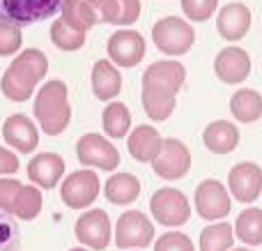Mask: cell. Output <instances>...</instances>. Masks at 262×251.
Wrapping results in <instances>:
<instances>
[{
    "mask_svg": "<svg viewBox=\"0 0 262 251\" xmlns=\"http://www.w3.org/2000/svg\"><path fill=\"white\" fill-rule=\"evenodd\" d=\"M186 81V69L177 60L152 62L143 74V109L154 122L170 118L177 104V92Z\"/></svg>",
    "mask_w": 262,
    "mask_h": 251,
    "instance_id": "obj_1",
    "label": "cell"
},
{
    "mask_svg": "<svg viewBox=\"0 0 262 251\" xmlns=\"http://www.w3.org/2000/svg\"><path fill=\"white\" fill-rule=\"evenodd\" d=\"M49 72V60L39 49H26L16 55L7 72L3 74L0 90L12 101H26L32 97L35 86Z\"/></svg>",
    "mask_w": 262,
    "mask_h": 251,
    "instance_id": "obj_2",
    "label": "cell"
},
{
    "mask_svg": "<svg viewBox=\"0 0 262 251\" xmlns=\"http://www.w3.org/2000/svg\"><path fill=\"white\" fill-rule=\"evenodd\" d=\"M35 118L49 136H58L67 129L69 120H72V106H69L64 81L53 78L39 88L35 97Z\"/></svg>",
    "mask_w": 262,
    "mask_h": 251,
    "instance_id": "obj_3",
    "label": "cell"
},
{
    "mask_svg": "<svg viewBox=\"0 0 262 251\" xmlns=\"http://www.w3.org/2000/svg\"><path fill=\"white\" fill-rule=\"evenodd\" d=\"M152 39L157 49L166 55H184L195 41V30L189 21L180 16H166L154 23Z\"/></svg>",
    "mask_w": 262,
    "mask_h": 251,
    "instance_id": "obj_4",
    "label": "cell"
},
{
    "mask_svg": "<svg viewBox=\"0 0 262 251\" xmlns=\"http://www.w3.org/2000/svg\"><path fill=\"white\" fill-rule=\"evenodd\" d=\"M62 0H0V21L30 26L60 12Z\"/></svg>",
    "mask_w": 262,
    "mask_h": 251,
    "instance_id": "obj_5",
    "label": "cell"
},
{
    "mask_svg": "<svg viewBox=\"0 0 262 251\" xmlns=\"http://www.w3.org/2000/svg\"><path fill=\"white\" fill-rule=\"evenodd\" d=\"M149 210H152L154 219L166 228L184 226L191 217V205L186 201V196L172 187H163L159 192H154L152 201H149Z\"/></svg>",
    "mask_w": 262,
    "mask_h": 251,
    "instance_id": "obj_6",
    "label": "cell"
},
{
    "mask_svg": "<svg viewBox=\"0 0 262 251\" xmlns=\"http://www.w3.org/2000/svg\"><path fill=\"white\" fill-rule=\"evenodd\" d=\"M152 169L163 180H180L191 169V152L177 138H163L161 150L152 159Z\"/></svg>",
    "mask_w": 262,
    "mask_h": 251,
    "instance_id": "obj_7",
    "label": "cell"
},
{
    "mask_svg": "<svg viewBox=\"0 0 262 251\" xmlns=\"http://www.w3.org/2000/svg\"><path fill=\"white\" fill-rule=\"evenodd\" d=\"M154 240V226L143 212L127 210L115 226V244L120 249H143Z\"/></svg>",
    "mask_w": 262,
    "mask_h": 251,
    "instance_id": "obj_8",
    "label": "cell"
},
{
    "mask_svg": "<svg viewBox=\"0 0 262 251\" xmlns=\"http://www.w3.org/2000/svg\"><path fill=\"white\" fill-rule=\"evenodd\" d=\"M78 161L90 169H101V171H113L120 164V152L108 138L99 136V134H85L81 136L76 145Z\"/></svg>",
    "mask_w": 262,
    "mask_h": 251,
    "instance_id": "obj_9",
    "label": "cell"
},
{
    "mask_svg": "<svg viewBox=\"0 0 262 251\" xmlns=\"http://www.w3.org/2000/svg\"><path fill=\"white\" fill-rule=\"evenodd\" d=\"M62 203L72 210H85L99 196V178L92 171H76L62 182Z\"/></svg>",
    "mask_w": 262,
    "mask_h": 251,
    "instance_id": "obj_10",
    "label": "cell"
},
{
    "mask_svg": "<svg viewBox=\"0 0 262 251\" xmlns=\"http://www.w3.org/2000/svg\"><path fill=\"white\" fill-rule=\"evenodd\" d=\"M195 212L207 221L230 215V192L219 180H205L195 189Z\"/></svg>",
    "mask_w": 262,
    "mask_h": 251,
    "instance_id": "obj_11",
    "label": "cell"
},
{
    "mask_svg": "<svg viewBox=\"0 0 262 251\" xmlns=\"http://www.w3.org/2000/svg\"><path fill=\"white\" fill-rule=\"evenodd\" d=\"M111 62H115L118 67H136L138 62H143L145 58V39L140 32L136 30H118L115 35H111L108 44H106Z\"/></svg>",
    "mask_w": 262,
    "mask_h": 251,
    "instance_id": "obj_12",
    "label": "cell"
},
{
    "mask_svg": "<svg viewBox=\"0 0 262 251\" xmlns=\"http://www.w3.org/2000/svg\"><path fill=\"white\" fill-rule=\"evenodd\" d=\"M76 238L81 244L104 251L111 242V219L106 210H90L76 221Z\"/></svg>",
    "mask_w": 262,
    "mask_h": 251,
    "instance_id": "obj_13",
    "label": "cell"
},
{
    "mask_svg": "<svg viewBox=\"0 0 262 251\" xmlns=\"http://www.w3.org/2000/svg\"><path fill=\"white\" fill-rule=\"evenodd\" d=\"M228 189L242 203H253L262 194V169L253 161H242L232 166L228 175Z\"/></svg>",
    "mask_w": 262,
    "mask_h": 251,
    "instance_id": "obj_14",
    "label": "cell"
},
{
    "mask_svg": "<svg viewBox=\"0 0 262 251\" xmlns=\"http://www.w3.org/2000/svg\"><path fill=\"white\" fill-rule=\"evenodd\" d=\"M3 138L9 148H14L21 155H30L35 148L39 145V132H37L35 122L28 115L16 113L9 115L3 124Z\"/></svg>",
    "mask_w": 262,
    "mask_h": 251,
    "instance_id": "obj_15",
    "label": "cell"
},
{
    "mask_svg": "<svg viewBox=\"0 0 262 251\" xmlns=\"http://www.w3.org/2000/svg\"><path fill=\"white\" fill-rule=\"evenodd\" d=\"M214 72L223 83H242L251 74V55L242 46H226L214 60Z\"/></svg>",
    "mask_w": 262,
    "mask_h": 251,
    "instance_id": "obj_16",
    "label": "cell"
},
{
    "mask_svg": "<svg viewBox=\"0 0 262 251\" xmlns=\"http://www.w3.org/2000/svg\"><path fill=\"white\" fill-rule=\"evenodd\" d=\"M251 9L244 3H228L216 16V30L226 41H239L251 30Z\"/></svg>",
    "mask_w": 262,
    "mask_h": 251,
    "instance_id": "obj_17",
    "label": "cell"
},
{
    "mask_svg": "<svg viewBox=\"0 0 262 251\" xmlns=\"http://www.w3.org/2000/svg\"><path fill=\"white\" fill-rule=\"evenodd\" d=\"M64 173V159L55 152L35 155L28 164V178L41 189H53Z\"/></svg>",
    "mask_w": 262,
    "mask_h": 251,
    "instance_id": "obj_18",
    "label": "cell"
},
{
    "mask_svg": "<svg viewBox=\"0 0 262 251\" xmlns=\"http://www.w3.org/2000/svg\"><path fill=\"white\" fill-rule=\"evenodd\" d=\"M203 143L214 155H228L239 145V129L228 120H216L203 132Z\"/></svg>",
    "mask_w": 262,
    "mask_h": 251,
    "instance_id": "obj_19",
    "label": "cell"
},
{
    "mask_svg": "<svg viewBox=\"0 0 262 251\" xmlns=\"http://www.w3.org/2000/svg\"><path fill=\"white\" fill-rule=\"evenodd\" d=\"M161 134L157 132L154 127H149V124H140V127H136L134 132L129 134V152L131 157H134L136 161H140V164H152V159L159 155V150H161Z\"/></svg>",
    "mask_w": 262,
    "mask_h": 251,
    "instance_id": "obj_20",
    "label": "cell"
},
{
    "mask_svg": "<svg viewBox=\"0 0 262 251\" xmlns=\"http://www.w3.org/2000/svg\"><path fill=\"white\" fill-rule=\"evenodd\" d=\"M122 90V76H120L118 67L108 60H97L95 69H92V92L97 99L108 101L115 99Z\"/></svg>",
    "mask_w": 262,
    "mask_h": 251,
    "instance_id": "obj_21",
    "label": "cell"
},
{
    "mask_svg": "<svg viewBox=\"0 0 262 251\" xmlns=\"http://www.w3.org/2000/svg\"><path fill=\"white\" fill-rule=\"evenodd\" d=\"M104 196L113 205H129L140 196V182L131 173H115L106 180Z\"/></svg>",
    "mask_w": 262,
    "mask_h": 251,
    "instance_id": "obj_22",
    "label": "cell"
},
{
    "mask_svg": "<svg viewBox=\"0 0 262 251\" xmlns=\"http://www.w3.org/2000/svg\"><path fill=\"white\" fill-rule=\"evenodd\" d=\"M230 113L244 124H253L262 118V95L251 88H242L230 97Z\"/></svg>",
    "mask_w": 262,
    "mask_h": 251,
    "instance_id": "obj_23",
    "label": "cell"
},
{
    "mask_svg": "<svg viewBox=\"0 0 262 251\" xmlns=\"http://www.w3.org/2000/svg\"><path fill=\"white\" fill-rule=\"evenodd\" d=\"M60 12H62V21L72 26L74 30L88 32L90 28L97 26V14L88 0H62Z\"/></svg>",
    "mask_w": 262,
    "mask_h": 251,
    "instance_id": "obj_24",
    "label": "cell"
},
{
    "mask_svg": "<svg viewBox=\"0 0 262 251\" xmlns=\"http://www.w3.org/2000/svg\"><path fill=\"white\" fill-rule=\"evenodd\" d=\"M235 235L246 247H258L262 244V207H249L237 217Z\"/></svg>",
    "mask_w": 262,
    "mask_h": 251,
    "instance_id": "obj_25",
    "label": "cell"
},
{
    "mask_svg": "<svg viewBox=\"0 0 262 251\" xmlns=\"http://www.w3.org/2000/svg\"><path fill=\"white\" fill-rule=\"evenodd\" d=\"M101 124H104V132L111 138H124L131 127V113L122 101H111L108 106L101 113Z\"/></svg>",
    "mask_w": 262,
    "mask_h": 251,
    "instance_id": "obj_26",
    "label": "cell"
},
{
    "mask_svg": "<svg viewBox=\"0 0 262 251\" xmlns=\"http://www.w3.org/2000/svg\"><path fill=\"white\" fill-rule=\"evenodd\" d=\"M235 242V228L230 224H212L200 233V251H230Z\"/></svg>",
    "mask_w": 262,
    "mask_h": 251,
    "instance_id": "obj_27",
    "label": "cell"
},
{
    "mask_svg": "<svg viewBox=\"0 0 262 251\" xmlns=\"http://www.w3.org/2000/svg\"><path fill=\"white\" fill-rule=\"evenodd\" d=\"M51 41H53L60 51H78L85 44V32L74 30L62 18H55L53 26H51Z\"/></svg>",
    "mask_w": 262,
    "mask_h": 251,
    "instance_id": "obj_28",
    "label": "cell"
},
{
    "mask_svg": "<svg viewBox=\"0 0 262 251\" xmlns=\"http://www.w3.org/2000/svg\"><path fill=\"white\" fill-rule=\"evenodd\" d=\"M39 212H41V192L37 187H21L12 215L16 217V219L30 221V219H35Z\"/></svg>",
    "mask_w": 262,
    "mask_h": 251,
    "instance_id": "obj_29",
    "label": "cell"
},
{
    "mask_svg": "<svg viewBox=\"0 0 262 251\" xmlns=\"http://www.w3.org/2000/svg\"><path fill=\"white\" fill-rule=\"evenodd\" d=\"M21 249V228L9 217V212L0 210V251H18Z\"/></svg>",
    "mask_w": 262,
    "mask_h": 251,
    "instance_id": "obj_30",
    "label": "cell"
},
{
    "mask_svg": "<svg viewBox=\"0 0 262 251\" xmlns=\"http://www.w3.org/2000/svg\"><path fill=\"white\" fill-rule=\"evenodd\" d=\"M219 0H182V12L193 23H203L216 12Z\"/></svg>",
    "mask_w": 262,
    "mask_h": 251,
    "instance_id": "obj_31",
    "label": "cell"
},
{
    "mask_svg": "<svg viewBox=\"0 0 262 251\" xmlns=\"http://www.w3.org/2000/svg\"><path fill=\"white\" fill-rule=\"evenodd\" d=\"M21 41H23L21 26L0 21V55H14L21 49Z\"/></svg>",
    "mask_w": 262,
    "mask_h": 251,
    "instance_id": "obj_32",
    "label": "cell"
},
{
    "mask_svg": "<svg viewBox=\"0 0 262 251\" xmlns=\"http://www.w3.org/2000/svg\"><path fill=\"white\" fill-rule=\"evenodd\" d=\"M154 251H195V247L189 235L180 233V231H170V233L161 235V238L157 240Z\"/></svg>",
    "mask_w": 262,
    "mask_h": 251,
    "instance_id": "obj_33",
    "label": "cell"
},
{
    "mask_svg": "<svg viewBox=\"0 0 262 251\" xmlns=\"http://www.w3.org/2000/svg\"><path fill=\"white\" fill-rule=\"evenodd\" d=\"M97 14V23H120V0H88Z\"/></svg>",
    "mask_w": 262,
    "mask_h": 251,
    "instance_id": "obj_34",
    "label": "cell"
},
{
    "mask_svg": "<svg viewBox=\"0 0 262 251\" xmlns=\"http://www.w3.org/2000/svg\"><path fill=\"white\" fill-rule=\"evenodd\" d=\"M23 184L14 178H0V210L9 212L12 215L14 203H16V196L21 192Z\"/></svg>",
    "mask_w": 262,
    "mask_h": 251,
    "instance_id": "obj_35",
    "label": "cell"
},
{
    "mask_svg": "<svg viewBox=\"0 0 262 251\" xmlns=\"http://www.w3.org/2000/svg\"><path fill=\"white\" fill-rule=\"evenodd\" d=\"M140 16V0H120V23L118 26H131Z\"/></svg>",
    "mask_w": 262,
    "mask_h": 251,
    "instance_id": "obj_36",
    "label": "cell"
},
{
    "mask_svg": "<svg viewBox=\"0 0 262 251\" xmlns=\"http://www.w3.org/2000/svg\"><path fill=\"white\" fill-rule=\"evenodd\" d=\"M18 171V157L12 155L7 148H0V175H9Z\"/></svg>",
    "mask_w": 262,
    "mask_h": 251,
    "instance_id": "obj_37",
    "label": "cell"
},
{
    "mask_svg": "<svg viewBox=\"0 0 262 251\" xmlns=\"http://www.w3.org/2000/svg\"><path fill=\"white\" fill-rule=\"evenodd\" d=\"M72 251H88L85 247H76V249H72Z\"/></svg>",
    "mask_w": 262,
    "mask_h": 251,
    "instance_id": "obj_38",
    "label": "cell"
},
{
    "mask_svg": "<svg viewBox=\"0 0 262 251\" xmlns=\"http://www.w3.org/2000/svg\"><path fill=\"white\" fill-rule=\"evenodd\" d=\"M230 251H251V249H230Z\"/></svg>",
    "mask_w": 262,
    "mask_h": 251,
    "instance_id": "obj_39",
    "label": "cell"
}]
</instances>
